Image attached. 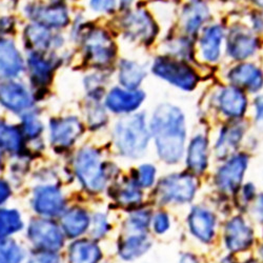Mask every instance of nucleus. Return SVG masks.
I'll list each match as a JSON object with an SVG mask.
<instances>
[{
	"mask_svg": "<svg viewBox=\"0 0 263 263\" xmlns=\"http://www.w3.org/2000/svg\"><path fill=\"white\" fill-rule=\"evenodd\" d=\"M151 132L160 159L167 164L178 163L184 155L187 138L186 120L181 108L171 103L158 105L151 120Z\"/></svg>",
	"mask_w": 263,
	"mask_h": 263,
	"instance_id": "obj_1",
	"label": "nucleus"
},
{
	"mask_svg": "<svg viewBox=\"0 0 263 263\" xmlns=\"http://www.w3.org/2000/svg\"><path fill=\"white\" fill-rule=\"evenodd\" d=\"M71 36L81 46L83 62L87 68L107 71L117 59L118 47L112 34L103 27L87 23L79 15L73 23Z\"/></svg>",
	"mask_w": 263,
	"mask_h": 263,
	"instance_id": "obj_2",
	"label": "nucleus"
},
{
	"mask_svg": "<svg viewBox=\"0 0 263 263\" xmlns=\"http://www.w3.org/2000/svg\"><path fill=\"white\" fill-rule=\"evenodd\" d=\"M115 137L116 144L124 156L138 158L144 155L149 133L143 115L137 114L120 120L116 125Z\"/></svg>",
	"mask_w": 263,
	"mask_h": 263,
	"instance_id": "obj_3",
	"label": "nucleus"
},
{
	"mask_svg": "<svg viewBox=\"0 0 263 263\" xmlns=\"http://www.w3.org/2000/svg\"><path fill=\"white\" fill-rule=\"evenodd\" d=\"M119 31L129 43L149 46L158 35V26L147 10L130 9L120 16Z\"/></svg>",
	"mask_w": 263,
	"mask_h": 263,
	"instance_id": "obj_4",
	"label": "nucleus"
},
{
	"mask_svg": "<svg viewBox=\"0 0 263 263\" xmlns=\"http://www.w3.org/2000/svg\"><path fill=\"white\" fill-rule=\"evenodd\" d=\"M149 69L157 78L185 92L194 91L199 81L198 75L187 62L168 55L156 57Z\"/></svg>",
	"mask_w": 263,
	"mask_h": 263,
	"instance_id": "obj_5",
	"label": "nucleus"
},
{
	"mask_svg": "<svg viewBox=\"0 0 263 263\" xmlns=\"http://www.w3.org/2000/svg\"><path fill=\"white\" fill-rule=\"evenodd\" d=\"M23 12L31 23L48 28L54 32L71 26V13L64 3H27Z\"/></svg>",
	"mask_w": 263,
	"mask_h": 263,
	"instance_id": "obj_6",
	"label": "nucleus"
},
{
	"mask_svg": "<svg viewBox=\"0 0 263 263\" xmlns=\"http://www.w3.org/2000/svg\"><path fill=\"white\" fill-rule=\"evenodd\" d=\"M196 175L190 173H176L164 177L158 184L157 196L164 203L189 204L198 192Z\"/></svg>",
	"mask_w": 263,
	"mask_h": 263,
	"instance_id": "obj_7",
	"label": "nucleus"
},
{
	"mask_svg": "<svg viewBox=\"0 0 263 263\" xmlns=\"http://www.w3.org/2000/svg\"><path fill=\"white\" fill-rule=\"evenodd\" d=\"M250 161V155L246 152H237L223 160L214 174L213 182L217 190L222 194L235 195L243 184Z\"/></svg>",
	"mask_w": 263,
	"mask_h": 263,
	"instance_id": "obj_8",
	"label": "nucleus"
},
{
	"mask_svg": "<svg viewBox=\"0 0 263 263\" xmlns=\"http://www.w3.org/2000/svg\"><path fill=\"white\" fill-rule=\"evenodd\" d=\"M222 239L229 253H245L255 243V230L243 216L236 215L226 222Z\"/></svg>",
	"mask_w": 263,
	"mask_h": 263,
	"instance_id": "obj_9",
	"label": "nucleus"
},
{
	"mask_svg": "<svg viewBox=\"0 0 263 263\" xmlns=\"http://www.w3.org/2000/svg\"><path fill=\"white\" fill-rule=\"evenodd\" d=\"M76 172L82 185L92 193H97L105 186V176L100 156L95 149H82L76 159Z\"/></svg>",
	"mask_w": 263,
	"mask_h": 263,
	"instance_id": "obj_10",
	"label": "nucleus"
},
{
	"mask_svg": "<svg viewBox=\"0 0 263 263\" xmlns=\"http://www.w3.org/2000/svg\"><path fill=\"white\" fill-rule=\"evenodd\" d=\"M23 41L28 53H51L62 49L65 39L60 33L30 23L23 31Z\"/></svg>",
	"mask_w": 263,
	"mask_h": 263,
	"instance_id": "obj_11",
	"label": "nucleus"
},
{
	"mask_svg": "<svg viewBox=\"0 0 263 263\" xmlns=\"http://www.w3.org/2000/svg\"><path fill=\"white\" fill-rule=\"evenodd\" d=\"M62 60L57 52L29 53L27 56V72L31 83L39 89H46L52 83L54 73Z\"/></svg>",
	"mask_w": 263,
	"mask_h": 263,
	"instance_id": "obj_12",
	"label": "nucleus"
},
{
	"mask_svg": "<svg viewBox=\"0 0 263 263\" xmlns=\"http://www.w3.org/2000/svg\"><path fill=\"white\" fill-rule=\"evenodd\" d=\"M186 219L191 235L199 243L205 246L213 243L218 228V217L213 210L197 204L192 208Z\"/></svg>",
	"mask_w": 263,
	"mask_h": 263,
	"instance_id": "obj_13",
	"label": "nucleus"
},
{
	"mask_svg": "<svg viewBox=\"0 0 263 263\" xmlns=\"http://www.w3.org/2000/svg\"><path fill=\"white\" fill-rule=\"evenodd\" d=\"M26 71L27 60L15 40L0 36V80L17 79Z\"/></svg>",
	"mask_w": 263,
	"mask_h": 263,
	"instance_id": "obj_14",
	"label": "nucleus"
},
{
	"mask_svg": "<svg viewBox=\"0 0 263 263\" xmlns=\"http://www.w3.org/2000/svg\"><path fill=\"white\" fill-rule=\"evenodd\" d=\"M246 136V125L241 120H231L219 130L214 144L215 156L219 161H223L237 153Z\"/></svg>",
	"mask_w": 263,
	"mask_h": 263,
	"instance_id": "obj_15",
	"label": "nucleus"
},
{
	"mask_svg": "<svg viewBox=\"0 0 263 263\" xmlns=\"http://www.w3.org/2000/svg\"><path fill=\"white\" fill-rule=\"evenodd\" d=\"M0 104L14 113L26 112L33 104V96L28 86L16 79L0 82Z\"/></svg>",
	"mask_w": 263,
	"mask_h": 263,
	"instance_id": "obj_16",
	"label": "nucleus"
},
{
	"mask_svg": "<svg viewBox=\"0 0 263 263\" xmlns=\"http://www.w3.org/2000/svg\"><path fill=\"white\" fill-rule=\"evenodd\" d=\"M28 235L35 247L48 252L59 250L63 245L61 231L48 219H37L32 221Z\"/></svg>",
	"mask_w": 263,
	"mask_h": 263,
	"instance_id": "obj_17",
	"label": "nucleus"
},
{
	"mask_svg": "<svg viewBox=\"0 0 263 263\" xmlns=\"http://www.w3.org/2000/svg\"><path fill=\"white\" fill-rule=\"evenodd\" d=\"M216 103L220 113L230 120H241L248 111V97L235 85L222 87L218 93Z\"/></svg>",
	"mask_w": 263,
	"mask_h": 263,
	"instance_id": "obj_18",
	"label": "nucleus"
},
{
	"mask_svg": "<svg viewBox=\"0 0 263 263\" xmlns=\"http://www.w3.org/2000/svg\"><path fill=\"white\" fill-rule=\"evenodd\" d=\"M143 91L128 90L123 86H115L105 98L106 107L117 114L133 113L141 106L145 99Z\"/></svg>",
	"mask_w": 263,
	"mask_h": 263,
	"instance_id": "obj_19",
	"label": "nucleus"
},
{
	"mask_svg": "<svg viewBox=\"0 0 263 263\" xmlns=\"http://www.w3.org/2000/svg\"><path fill=\"white\" fill-rule=\"evenodd\" d=\"M185 163L189 171L198 176L205 173L210 163V140L208 135L197 133L186 146Z\"/></svg>",
	"mask_w": 263,
	"mask_h": 263,
	"instance_id": "obj_20",
	"label": "nucleus"
},
{
	"mask_svg": "<svg viewBox=\"0 0 263 263\" xmlns=\"http://www.w3.org/2000/svg\"><path fill=\"white\" fill-rule=\"evenodd\" d=\"M258 40L255 35L246 28H236L229 34L227 51L235 60H246L257 52Z\"/></svg>",
	"mask_w": 263,
	"mask_h": 263,
	"instance_id": "obj_21",
	"label": "nucleus"
},
{
	"mask_svg": "<svg viewBox=\"0 0 263 263\" xmlns=\"http://www.w3.org/2000/svg\"><path fill=\"white\" fill-rule=\"evenodd\" d=\"M232 85L249 93L257 94L263 89V72L253 63H241L229 72Z\"/></svg>",
	"mask_w": 263,
	"mask_h": 263,
	"instance_id": "obj_22",
	"label": "nucleus"
},
{
	"mask_svg": "<svg viewBox=\"0 0 263 263\" xmlns=\"http://www.w3.org/2000/svg\"><path fill=\"white\" fill-rule=\"evenodd\" d=\"M224 37V29L220 25H212L203 30L199 41L200 53L203 60L210 63L219 61L222 53Z\"/></svg>",
	"mask_w": 263,
	"mask_h": 263,
	"instance_id": "obj_23",
	"label": "nucleus"
},
{
	"mask_svg": "<svg viewBox=\"0 0 263 263\" xmlns=\"http://www.w3.org/2000/svg\"><path fill=\"white\" fill-rule=\"evenodd\" d=\"M82 133V125L75 117L55 118L51 120V139L58 146L72 145Z\"/></svg>",
	"mask_w": 263,
	"mask_h": 263,
	"instance_id": "obj_24",
	"label": "nucleus"
},
{
	"mask_svg": "<svg viewBox=\"0 0 263 263\" xmlns=\"http://www.w3.org/2000/svg\"><path fill=\"white\" fill-rule=\"evenodd\" d=\"M210 16V10L202 0H190L182 9L181 24L186 34L198 33Z\"/></svg>",
	"mask_w": 263,
	"mask_h": 263,
	"instance_id": "obj_25",
	"label": "nucleus"
},
{
	"mask_svg": "<svg viewBox=\"0 0 263 263\" xmlns=\"http://www.w3.org/2000/svg\"><path fill=\"white\" fill-rule=\"evenodd\" d=\"M63 197L57 187L47 185L36 190L34 209L37 213L46 216H55L63 210Z\"/></svg>",
	"mask_w": 263,
	"mask_h": 263,
	"instance_id": "obj_26",
	"label": "nucleus"
},
{
	"mask_svg": "<svg viewBox=\"0 0 263 263\" xmlns=\"http://www.w3.org/2000/svg\"><path fill=\"white\" fill-rule=\"evenodd\" d=\"M117 77L120 86L128 90H137L146 77V70L138 60L122 58L117 64Z\"/></svg>",
	"mask_w": 263,
	"mask_h": 263,
	"instance_id": "obj_27",
	"label": "nucleus"
},
{
	"mask_svg": "<svg viewBox=\"0 0 263 263\" xmlns=\"http://www.w3.org/2000/svg\"><path fill=\"white\" fill-rule=\"evenodd\" d=\"M100 258L99 248L90 241H77L69 251L70 263H98Z\"/></svg>",
	"mask_w": 263,
	"mask_h": 263,
	"instance_id": "obj_28",
	"label": "nucleus"
},
{
	"mask_svg": "<svg viewBox=\"0 0 263 263\" xmlns=\"http://www.w3.org/2000/svg\"><path fill=\"white\" fill-rule=\"evenodd\" d=\"M62 227L69 237H77L89 227V217L85 211L73 209L64 215Z\"/></svg>",
	"mask_w": 263,
	"mask_h": 263,
	"instance_id": "obj_29",
	"label": "nucleus"
},
{
	"mask_svg": "<svg viewBox=\"0 0 263 263\" xmlns=\"http://www.w3.org/2000/svg\"><path fill=\"white\" fill-rule=\"evenodd\" d=\"M151 247V241L145 235L128 237L119 247V255L125 260H133L140 257Z\"/></svg>",
	"mask_w": 263,
	"mask_h": 263,
	"instance_id": "obj_30",
	"label": "nucleus"
},
{
	"mask_svg": "<svg viewBox=\"0 0 263 263\" xmlns=\"http://www.w3.org/2000/svg\"><path fill=\"white\" fill-rule=\"evenodd\" d=\"M23 139L16 126L9 125L0 120V147L9 152H18L21 147Z\"/></svg>",
	"mask_w": 263,
	"mask_h": 263,
	"instance_id": "obj_31",
	"label": "nucleus"
},
{
	"mask_svg": "<svg viewBox=\"0 0 263 263\" xmlns=\"http://www.w3.org/2000/svg\"><path fill=\"white\" fill-rule=\"evenodd\" d=\"M20 214L15 210L0 211V237H8L9 235L23 229Z\"/></svg>",
	"mask_w": 263,
	"mask_h": 263,
	"instance_id": "obj_32",
	"label": "nucleus"
},
{
	"mask_svg": "<svg viewBox=\"0 0 263 263\" xmlns=\"http://www.w3.org/2000/svg\"><path fill=\"white\" fill-rule=\"evenodd\" d=\"M24 252L14 241L0 237V263H20Z\"/></svg>",
	"mask_w": 263,
	"mask_h": 263,
	"instance_id": "obj_33",
	"label": "nucleus"
},
{
	"mask_svg": "<svg viewBox=\"0 0 263 263\" xmlns=\"http://www.w3.org/2000/svg\"><path fill=\"white\" fill-rule=\"evenodd\" d=\"M166 51L168 56L174 57L180 60H187L193 53V48L191 42L187 38L179 37V38H173L166 43Z\"/></svg>",
	"mask_w": 263,
	"mask_h": 263,
	"instance_id": "obj_34",
	"label": "nucleus"
},
{
	"mask_svg": "<svg viewBox=\"0 0 263 263\" xmlns=\"http://www.w3.org/2000/svg\"><path fill=\"white\" fill-rule=\"evenodd\" d=\"M138 183L128 182L124 184L118 192V199L123 204H134L138 203L141 198V191Z\"/></svg>",
	"mask_w": 263,
	"mask_h": 263,
	"instance_id": "obj_35",
	"label": "nucleus"
},
{
	"mask_svg": "<svg viewBox=\"0 0 263 263\" xmlns=\"http://www.w3.org/2000/svg\"><path fill=\"white\" fill-rule=\"evenodd\" d=\"M89 8L97 15L111 16L118 9V0H89Z\"/></svg>",
	"mask_w": 263,
	"mask_h": 263,
	"instance_id": "obj_36",
	"label": "nucleus"
},
{
	"mask_svg": "<svg viewBox=\"0 0 263 263\" xmlns=\"http://www.w3.org/2000/svg\"><path fill=\"white\" fill-rule=\"evenodd\" d=\"M235 195H237L238 197L239 206H243L247 208V210H249V208L251 206V204L253 203V201L258 195L256 184H254L253 182H247L241 185V187L237 191Z\"/></svg>",
	"mask_w": 263,
	"mask_h": 263,
	"instance_id": "obj_37",
	"label": "nucleus"
},
{
	"mask_svg": "<svg viewBox=\"0 0 263 263\" xmlns=\"http://www.w3.org/2000/svg\"><path fill=\"white\" fill-rule=\"evenodd\" d=\"M156 168L151 164L141 165L137 172V183L142 187H149L155 182Z\"/></svg>",
	"mask_w": 263,
	"mask_h": 263,
	"instance_id": "obj_38",
	"label": "nucleus"
},
{
	"mask_svg": "<svg viewBox=\"0 0 263 263\" xmlns=\"http://www.w3.org/2000/svg\"><path fill=\"white\" fill-rule=\"evenodd\" d=\"M87 116H89V120L93 125L102 124L106 120L104 108L98 103L97 100L94 99H92V103L89 105Z\"/></svg>",
	"mask_w": 263,
	"mask_h": 263,
	"instance_id": "obj_39",
	"label": "nucleus"
},
{
	"mask_svg": "<svg viewBox=\"0 0 263 263\" xmlns=\"http://www.w3.org/2000/svg\"><path fill=\"white\" fill-rule=\"evenodd\" d=\"M24 128L29 137H36L42 130V124L35 115L30 113L24 118Z\"/></svg>",
	"mask_w": 263,
	"mask_h": 263,
	"instance_id": "obj_40",
	"label": "nucleus"
},
{
	"mask_svg": "<svg viewBox=\"0 0 263 263\" xmlns=\"http://www.w3.org/2000/svg\"><path fill=\"white\" fill-rule=\"evenodd\" d=\"M149 220H151L149 213L140 211L132 215V217L129 218V226L133 227L134 230L141 232L148 227Z\"/></svg>",
	"mask_w": 263,
	"mask_h": 263,
	"instance_id": "obj_41",
	"label": "nucleus"
},
{
	"mask_svg": "<svg viewBox=\"0 0 263 263\" xmlns=\"http://www.w3.org/2000/svg\"><path fill=\"white\" fill-rule=\"evenodd\" d=\"M17 29V20L12 15L0 17V36L9 37L14 35Z\"/></svg>",
	"mask_w": 263,
	"mask_h": 263,
	"instance_id": "obj_42",
	"label": "nucleus"
},
{
	"mask_svg": "<svg viewBox=\"0 0 263 263\" xmlns=\"http://www.w3.org/2000/svg\"><path fill=\"white\" fill-rule=\"evenodd\" d=\"M170 216L164 212H159L158 214L155 215L154 219H153V229H154V231L159 235L166 233L170 230Z\"/></svg>",
	"mask_w": 263,
	"mask_h": 263,
	"instance_id": "obj_43",
	"label": "nucleus"
},
{
	"mask_svg": "<svg viewBox=\"0 0 263 263\" xmlns=\"http://www.w3.org/2000/svg\"><path fill=\"white\" fill-rule=\"evenodd\" d=\"M254 220L263 224V193H258L257 197L249 208Z\"/></svg>",
	"mask_w": 263,
	"mask_h": 263,
	"instance_id": "obj_44",
	"label": "nucleus"
},
{
	"mask_svg": "<svg viewBox=\"0 0 263 263\" xmlns=\"http://www.w3.org/2000/svg\"><path fill=\"white\" fill-rule=\"evenodd\" d=\"M254 122L256 127L263 133V94L254 100Z\"/></svg>",
	"mask_w": 263,
	"mask_h": 263,
	"instance_id": "obj_45",
	"label": "nucleus"
},
{
	"mask_svg": "<svg viewBox=\"0 0 263 263\" xmlns=\"http://www.w3.org/2000/svg\"><path fill=\"white\" fill-rule=\"evenodd\" d=\"M58 257L52 252L41 253L32 257L28 263H58Z\"/></svg>",
	"mask_w": 263,
	"mask_h": 263,
	"instance_id": "obj_46",
	"label": "nucleus"
},
{
	"mask_svg": "<svg viewBox=\"0 0 263 263\" xmlns=\"http://www.w3.org/2000/svg\"><path fill=\"white\" fill-rule=\"evenodd\" d=\"M94 220V231H93V235L95 237H101L102 235H104L105 231L107 230V223L105 218L102 215H97Z\"/></svg>",
	"mask_w": 263,
	"mask_h": 263,
	"instance_id": "obj_47",
	"label": "nucleus"
},
{
	"mask_svg": "<svg viewBox=\"0 0 263 263\" xmlns=\"http://www.w3.org/2000/svg\"><path fill=\"white\" fill-rule=\"evenodd\" d=\"M11 195V189L9 184L4 181L0 180V205H2Z\"/></svg>",
	"mask_w": 263,
	"mask_h": 263,
	"instance_id": "obj_48",
	"label": "nucleus"
},
{
	"mask_svg": "<svg viewBox=\"0 0 263 263\" xmlns=\"http://www.w3.org/2000/svg\"><path fill=\"white\" fill-rule=\"evenodd\" d=\"M179 263H200V260L198 257H197V255L191 252H187L180 257Z\"/></svg>",
	"mask_w": 263,
	"mask_h": 263,
	"instance_id": "obj_49",
	"label": "nucleus"
},
{
	"mask_svg": "<svg viewBox=\"0 0 263 263\" xmlns=\"http://www.w3.org/2000/svg\"><path fill=\"white\" fill-rule=\"evenodd\" d=\"M136 0H118V10L121 12H126L130 9H133V5Z\"/></svg>",
	"mask_w": 263,
	"mask_h": 263,
	"instance_id": "obj_50",
	"label": "nucleus"
},
{
	"mask_svg": "<svg viewBox=\"0 0 263 263\" xmlns=\"http://www.w3.org/2000/svg\"><path fill=\"white\" fill-rule=\"evenodd\" d=\"M258 255H259L260 261L263 263V243L258 248Z\"/></svg>",
	"mask_w": 263,
	"mask_h": 263,
	"instance_id": "obj_51",
	"label": "nucleus"
},
{
	"mask_svg": "<svg viewBox=\"0 0 263 263\" xmlns=\"http://www.w3.org/2000/svg\"><path fill=\"white\" fill-rule=\"evenodd\" d=\"M254 4L260 8H263V0H253Z\"/></svg>",
	"mask_w": 263,
	"mask_h": 263,
	"instance_id": "obj_52",
	"label": "nucleus"
},
{
	"mask_svg": "<svg viewBox=\"0 0 263 263\" xmlns=\"http://www.w3.org/2000/svg\"><path fill=\"white\" fill-rule=\"evenodd\" d=\"M245 263H259V260H257V259H249V260H246Z\"/></svg>",
	"mask_w": 263,
	"mask_h": 263,
	"instance_id": "obj_53",
	"label": "nucleus"
},
{
	"mask_svg": "<svg viewBox=\"0 0 263 263\" xmlns=\"http://www.w3.org/2000/svg\"><path fill=\"white\" fill-rule=\"evenodd\" d=\"M50 2H52V3H64L65 4L67 0H50Z\"/></svg>",
	"mask_w": 263,
	"mask_h": 263,
	"instance_id": "obj_54",
	"label": "nucleus"
},
{
	"mask_svg": "<svg viewBox=\"0 0 263 263\" xmlns=\"http://www.w3.org/2000/svg\"><path fill=\"white\" fill-rule=\"evenodd\" d=\"M0 167H2V157H0Z\"/></svg>",
	"mask_w": 263,
	"mask_h": 263,
	"instance_id": "obj_55",
	"label": "nucleus"
}]
</instances>
